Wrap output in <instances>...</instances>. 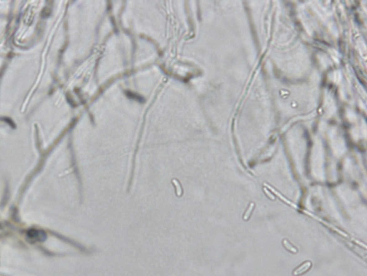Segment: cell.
<instances>
[{
  "label": "cell",
  "instance_id": "3",
  "mask_svg": "<svg viewBox=\"0 0 367 276\" xmlns=\"http://www.w3.org/2000/svg\"><path fill=\"white\" fill-rule=\"evenodd\" d=\"M253 206H254V204H252V203H251V204H250V206H249V209L247 210L245 215H244V219H248L249 215H250L251 212V210H252V209H253Z\"/></svg>",
  "mask_w": 367,
  "mask_h": 276
},
{
  "label": "cell",
  "instance_id": "1",
  "mask_svg": "<svg viewBox=\"0 0 367 276\" xmlns=\"http://www.w3.org/2000/svg\"><path fill=\"white\" fill-rule=\"evenodd\" d=\"M310 268H311V263L308 261V262H305L302 264V265L299 266L297 269H295L294 272H293V275L295 276H298L304 274L305 273H306L307 271H308V270H309Z\"/></svg>",
  "mask_w": 367,
  "mask_h": 276
},
{
  "label": "cell",
  "instance_id": "2",
  "mask_svg": "<svg viewBox=\"0 0 367 276\" xmlns=\"http://www.w3.org/2000/svg\"><path fill=\"white\" fill-rule=\"evenodd\" d=\"M284 245L286 247V248L287 249V250H289L291 252H293V253H297V250H295V249L292 246H291L289 243L287 242V241L285 240L284 241Z\"/></svg>",
  "mask_w": 367,
  "mask_h": 276
}]
</instances>
